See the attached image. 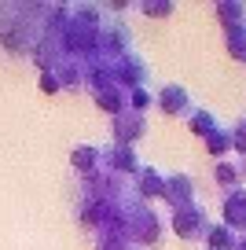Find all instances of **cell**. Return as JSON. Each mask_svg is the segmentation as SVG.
<instances>
[{
	"instance_id": "cell-13",
	"label": "cell",
	"mask_w": 246,
	"mask_h": 250,
	"mask_svg": "<svg viewBox=\"0 0 246 250\" xmlns=\"http://www.w3.org/2000/svg\"><path fill=\"white\" fill-rule=\"evenodd\" d=\"M231 147H239L246 155V122L239 125V129H231Z\"/></svg>"
},
{
	"instance_id": "cell-9",
	"label": "cell",
	"mask_w": 246,
	"mask_h": 250,
	"mask_svg": "<svg viewBox=\"0 0 246 250\" xmlns=\"http://www.w3.org/2000/svg\"><path fill=\"white\" fill-rule=\"evenodd\" d=\"M140 177H144V195H162L165 191V177L158 169H140Z\"/></svg>"
},
{
	"instance_id": "cell-12",
	"label": "cell",
	"mask_w": 246,
	"mask_h": 250,
	"mask_svg": "<svg viewBox=\"0 0 246 250\" xmlns=\"http://www.w3.org/2000/svg\"><path fill=\"white\" fill-rule=\"evenodd\" d=\"M217 184H221V188H235L239 184V166L221 162V166H217Z\"/></svg>"
},
{
	"instance_id": "cell-11",
	"label": "cell",
	"mask_w": 246,
	"mask_h": 250,
	"mask_svg": "<svg viewBox=\"0 0 246 250\" xmlns=\"http://www.w3.org/2000/svg\"><path fill=\"white\" fill-rule=\"evenodd\" d=\"M217 15H221L224 26L231 30V26H235V19H239V22L246 19V8H243V4H221V8H217Z\"/></svg>"
},
{
	"instance_id": "cell-6",
	"label": "cell",
	"mask_w": 246,
	"mask_h": 250,
	"mask_svg": "<svg viewBox=\"0 0 246 250\" xmlns=\"http://www.w3.org/2000/svg\"><path fill=\"white\" fill-rule=\"evenodd\" d=\"M206 239H209V250H231L235 235H231L228 225H217V228H209V232H206Z\"/></svg>"
},
{
	"instance_id": "cell-8",
	"label": "cell",
	"mask_w": 246,
	"mask_h": 250,
	"mask_svg": "<svg viewBox=\"0 0 246 250\" xmlns=\"http://www.w3.org/2000/svg\"><path fill=\"white\" fill-rule=\"evenodd\" d=\"M228 48H231V55H235V59L246 62V26H243V22L228 30Z\"/></svg>"
},
{
	"instance_id": "cell-7",
	"label": "cell",
	"mask_w": 246,
	"mask_h": 250,
	"mask_svg": "<svg viewBox=\"0 0 246 250\" xmlns=\"http://www.w3.org/2000/svg\"><path fill=\"white\" fill-rule=\"evenodd\" d=\"M228 147H231V133H228V129H221V125H217L213 133L206 136V151H209V155H224V151H228Z\"/></svg>"
},
{
	"instance_id": "cell-14",
	"label": "cell",
	"mask_w": 246,
	"mask_h": 250,
	"mask_svg": "<svg viewBox=\"0 0 246 250\" xmlns=\"http://www.w3.org/2000/svg\"><path fill=\"white\" fill-rule=\"evenodd\" d=\"M173 4H144V15H169Z\"/></svg>"
},
{
	"instance_id": "cell-4",
	"label": "cell",
	"mask_w": 246,
	"mask_h": 250,
	"mask_svg": "<svg viewBox=\"0 0 246 250\" xmlns=\"http://www.w3.org/2000/svg\"><path fill=\"white\" fill-rule=\"evenodd\" d=\"M144 129H147V122L140 114H125V110H122V114L114 118V136H118V140L125 136V147H129V140L144 136Z\"/></svg>"
},
{
	"instance_id": "cell-2",
	"label": "cell",
	"mask_w": 246,
	"mask_h": 250,
	"mask_svg": "<svg viewBox=\"0 0 246 250\" xmlns=\"http://www.w3.org/2000/svg\"><path fill=\"white\" fill-rule=\"evenodd\" d=\"M224 225H228V228H246V191H243V188L228 191V203H224Z\"/></svg>"
},
{
	"instance_id": "cell-15",
	"label": "cell",
	"mask_w": 246,
	"mask_h": 250,
	"mask_svg": "<svg viewBox=\"0 0 246 250\" xmlns=\"http://www.w3.org/2000/svg\"><path fill=\"white\" fill-rule=\"evenodd\" d=\"M231 250H246V235H239V239L231 243Z\"/></svg>"
},
{
	"instance_id": "cell-5",
	"label": "cell",
	"mask_w": 246,
	"mask_h": 250,
	"mask_svg": "<svg viewBox=\"0 0 246 250\" xmlns=\"http://www.w3.org/2000/svg\"><path fill=\"white\" fill-rule=\"evenodd\" d=\"M158 103H162V110L165 114H184L191 103H187V92L180 85H165L162 88V96H158Z\"/></svg>"
},
{
	"instance_id": "cell-10",
	"label": "cell",
	"mask_w": 246,
	"mask_h": 250,
	"mask_svg": "<svg viewBox=\"0 0 246 250\" xmlns=\"http://www.w3.org/2000/svg\"><path fill=\"white\" fill-rule=\"evenodd\" d=\"M191 129H195L199 136H209V133L217 129V118L209 114V110H195V114H191Z\"/></svg>"
},
{
	"instance_id": "cell-16",
	"label": "cell",
	"mask_w": 246,
	"mask_h": 250,
	"mask_svg": "<svg viewBox=\"0 0 246 250\" xmlns=\"http://www.w3.org/2000/svg\"><path fill=\"white\" fill-rule=\"evenodd\" d=\"M243 177H246V162H243Z\"/></svg>"
},
{
	"instance_id": "cell-3",
	"label": "cell",
	"mask_w": 246,
	"mask_h": 250,
	"mask_svg": "<svg viewBox=\"0 0 246 250\" xmlns=\"http://www.w3.org/2000/svg\"><path fill=\"white\" fill-rule=\"evenodd\" d=\"M191 180H187V173H173V177H165V191L162 195L169 199V203H177V206H187L191 203Z\"/></svg>"
},
{
	"instance_id": "cell-1",
	"label": "cell",
	"mask_w": 246,
	"mask_h": 250,
	"mask_svg": "<svg viewBox=\"0 0 246 250\" xmlns=\"http://www.w3.org/2000/svg\"><path fill=\"white\" fill-rule=\"evenodd\" d=\"M173 228H177V235H184V239H199V235L209 232L206 225V210L195 203L187 206H177V213H173Z\"/></svg>"
}]
</instances>
